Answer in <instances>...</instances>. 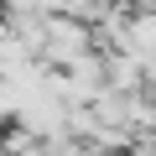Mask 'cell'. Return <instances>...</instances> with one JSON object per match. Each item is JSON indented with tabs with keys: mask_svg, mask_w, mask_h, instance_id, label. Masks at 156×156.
Wrapping results in <instances>:
<instances>
[{
	"mask_svg": "<svg viewBox=\"0 0 156 156\" xmlns=\"http://www.w3.org/2000/svg\"><path fill=\"white\" fill-rule=\"evenodd\" d=\"M0 31H5V5H0Z\"/></svg>",
	"mask_w": 156,
	"mask_h": 156,
	"instance_id": "1",
	"label": "cell"
},
{
	"mask_svg": "<svg viewBox=\"0 0 156 156\" xmlns=\"http://www.w3.org/2000/svg\"><path fill=\"white\" fill-rule=\"evenodd\" d=\"M104 156H120V151H104Z\"/></svg>",
	"mask_w": 156,
	"mask_h": 156,
	"instance_id": "2",
	"label": "cell"
}]
</instances>
